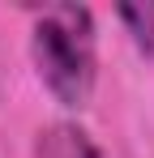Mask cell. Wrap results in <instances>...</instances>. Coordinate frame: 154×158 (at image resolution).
Instances as JSON below:
<instances>
[{
    "mask_svg": "<svg viewBox=\"0 0 154 158\" xmlns=\"http://www.w3.org/2000/svg\"><path fill=\"white\" fill-rule=\"evenodd\" d=\"M30 52L39 77L64 107H86L94 90V17L81 4H51L34 17Z\"/></svg>",
    "mask_w": 154,
    "mask_h": 158,
    "instance_id": "cell-1",
    "label": "cell"
},
{
    "mask_svg": "<svg viewBox=\"0 0 154 158\" xmlns=\"http://www.w3.org/2000/svg\"><path fill=\"white\" fill-rule=\"evenodd\" d=\"M39 158H99V150L86 137V128L51 124L47 132H39Z\"/></svg>",
    "mask_w": 154,
    "mask_h": 158,
    "instance_id": "cell-2",
    "label": "cell"
},
{
    "mask_svg": "<svg viewBox=\"0 0 154 158\" xmlns=\"http://www.w3.org/2000/svg\"><path fill=\"white\" fill-rule=\"evenodd\" d=\"M120 22L128 26L133 43L154 56V4H120Z\"/></svg>",
    "mask_w": 154,
    "mask_h": 158,
    "instance_id": "cell-3",
    "label": "cell"
}]
</instances>
